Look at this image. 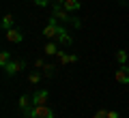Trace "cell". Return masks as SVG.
Returning a JSON list of instances; mask_svg holds the SVG:
<instances>
[{
  "label": "cell",
  "instance_id": "cell-8",
  "mask_svg": "<svg viewBox=\"0 0 129 118\" xmlns=\"http://www.w3.org/2000/svg\"><path fill=\"white\" fill-rule=\"evenodd\" d=\"M58 58H60V62H62V64H73V62H78V56H75V54H64V52H58Z\"/></svg>",
  "mask_w": 129,
  "mask_h": 118
},
{
  "label": "cell",
  "instance_id": "cell-4",
  "mask_svg": "<svg viewBox=\"0 0 129 118\" xmlns=\"http://www.w3.org/2000/svg\"><path fill=\"white\" fill-rule=\"evenodd\" d=\"M116 82L129 84V67H127V64H120V67L116 69Z\"/></svg>",
  "mask_w": 129,
  "mask_h": 118
},
{
  "label": "cell",
  "instance_id": "cell-13",
  "mask_svg": "<svg viewBox=\"0 0 129 118\" xmlns=\"http://www.w3.org/2000/svg\"><path fill=\"white\" fill-rule=\"evenodd\" d=\"M116 62H118V64H125V62H127V52H125V50H118V52H116Z\"/></svg>",
  "mask_w": 129,
  "mask_h": 118
},
{
  "label": "cell",
  "instance_id": "cell-22",
  "mask_svg": "<svg viewBox=\"0 0 129 118\" xmlns=\"http://www.w3.org/2000/svg\"><path fill=\"white\" fill-rule=\"evenodd\" d=\"M62 2H64V0H56V5H62Z\"/></svg>",
  "mask_w": 129,
  "mask_h": 118
},
{
  "label": "cell",
  "instance_id": "cell-3",
  "mask_svg": "<svg viewBox=\"0 0 129 118\" xmlns=\"http://www.w3.org/2000/svg\"><path fill=\"white\" fill-rule=\"evenodd\" d=\"M22 69H24V60H11L5 67V71H7V75H17Z\"/></svg>",
  "mask_w": 129,
  "mask_h": 118
},
{
  "label": "cell",
  "instance_id": "cell-12",
  "mask_svg": "<svg viewBox=\"0 0 129 118\" xmlns=\"http://www.w3.org/2000/svg\"><path fill=\"white\" fill-rule=\"evenodd\" d=\"M11 62V54L9 52H0V67H7Z\"/></svg>",
  "mask_w": 129,
  "mask_h": 118
},
{
  "label": "cell",
  "instance_id": "cell-11",
  "mask_svg": "<svg viewBox=\"0 0 129 118\" xmlns=\"http://www.w3.org/2000/svg\"><path fill=\"white\" fill-rule=\"evenodd\" d=\"M13 22H15V17L11 13H7L5 17H2V28H5V30H9V28H13Z\"/></svg>",
  "mask_w": 129,
  "mask_h": 118
},
{
  "label": "cell",
  "instance_id": "cell-23",
  "mask_svg": "<svg viewBox=\"0 0 129 118\" xmlns=\"http://www.w3.org/2000/svg\"><path fill=\"white\" fill-rule=\"evenodd\" d=\"M123 5H127V7H129V0H123Z\"/></svg>",
  "mask_w": 129,
  "mask_h": 118
},
{
  "label": "cell",
  "instance_id": "cell-17",
  "mask_svg": "<svg viewBox=\"0 0 129 118\" xmlns=\"http://www.w3.org/2000/svg\"><path fill=\"white\" fill-rule=\"evenodd\" d=\"M54 64H45V67H43V73H45V75H52V73H54Z\"/></svg>",
  "mask_w": 129,
  "mask_h": 118
},
{
  "label": "cell",
  "instance_id": "cell-1",
  "mask_svg": "<svg viewBox=\"0 0 129 118\" xmlns=\"http://www.w3.org/2000/svg\"><path fill=\"white\" fill-rule=\"evenodd\" d=\"M22 114L26 118H54V112L47 105H32V107L22 109Z\"/></svg>",
  "mask_w": 129,
  "mask_h": 118
},
{
  "label": "cell",
  "instance_id": "cell-10",
  "mask_svg": "<svg viewBox=\"0 0 129 118\" xmlns=\"http://www.w3.org/2000/svg\"><path fill=\"white\" fill-rule=\"evenodd\" d=\"M62 7H64L67 11H78L80 7H82V2H80V0H64Z\"/></svg>",
  "mask_w": 129,
  "mask_h": 118
},
{
  "label": "cell",
  "instance_id": "cell-9",
  "mask_svg": "<svg viewBox=\"0 0 129 118\" xmlns=\"http://www.w3.org/2000/svg\"><path fill=\"white\" fill-rule=\"evenodd\" d=\"M56 39H58L60 45H71V36H69V32L64 30V28H60V30H58V36H56Z\"/></svg>",
  "mask_w": 129,
  "mask_h": 118
},
{
  "label": "cell",
  "instance_id": "cell-18",
  "mask_svg": "<svg viewBox=\"0 0 129 118\" xmlns=\"http://www.w3.org/2000/svg\"><path fill=\"white\" fill-rule=\"evenodd\" d=\"M92 118H108V112H106V109H97Z\"/></svg>",
  "mask_w": 129,
  "mask_h": 118
},
{
  "label": "cell",
  "instance_id": "cell-2",
  "mask_svg": "<svg viewBox=\"0 0 129 118\" xmlns=\"http://www.w3.org/2000/svg\"><path fill=\"white\" fill-rule=\"evenodd\" d=\"M58 30H60V26H56V17L52 15L50 22H47V26L43 28V34H45L47 39H56V36H58Z\"/></svg>",
  "mask_w": 129,
  "mask_h": 118
},
{
  "label": "cell",
  "instance_id": "cell-20",
  "mask_svg": "<svg viewBox=\"0 0 129 118\" xmlns=\"http://www.w3.org/2000/svg\"><path fill=\"white\" fill-rule=\"evenodd\" d=\"M35 2H37L39 7H47V2H50V0H35Z\"/></svg>",
  "mask_w": 129,
  "mask_h": 118
},
{
  "label": "cell",
  "instance_id": "cell-16",
  "mask_svg": "<svg viewBox=\"0 0 129 118\" xmlns=\"http://www.w3.org/2000/svg\"><path fill=\"white\" fill-rule=\"evenodd\" d=\"M45 52H47V54H58V45H56V43H47Z\"/></svg>",
  "mask_w": 129,
  "mask_h": 118
},
{
  "label": "cell",
  "instance_id": "cell-7",
  "mask_svg": "<svg viewBox=\"0 0 129 118\" xmlns=\"http://www.w3.org/2000/svg\"><path fill=\"white\" fill-rule=\"evenodd\" d=\"M32 103L35 105H45L47 103V90H37L32 97Z\"/></svg>",
  "mask_w": 129,
  "mask_h": 118
},
{
  "label": "cell",
  "instance_id": "cell-15",
  "mask_svg": "<svg viewBox=\"0 0 129 118\" xmlns=\"http://www.w3.org/2000/svg\"><path fill=\"white\" fill-rule=\"evenodd\" d=\"M28 105H30V97H28V95H22V97H19V107L26 109Z\"/></svg>",
  "mask_w": 129,
  "mask_h": 118
},
{
  "label": "cell",
  "instance_id": "cell-5",
  "mask_svg": "<svg viewBox=\"0 0 129 118\" xmlns=\"http://www.w3.org/2000/svg\"><path fill=\"white\" fill-rule=\"evenodd\" d=\"M52 15H54V17L56 19H62V22H69V11H67V9H64V7L62 5H56L54 7V13H52Z\"/></svg>",
  "mask_w": 129,
  "mask_h": 118
},
{
  "label": "cell",
  "instance_id": "cell-14",
  "mask_svg": "<svg viewBox=\"0 0 129 118\" xmlns=\"http://www.w3.org/2000/svg\"><path fill=\"white\" fill-rule=\"evenodd\" d=\"M28 82H30V84H39V82H41V73H39V71H32L30 75H28Z\"/></svg>",
  "mask_w": 129,
  "mask_h": 118
},
{
  "label": "cell",
  "instance_id": "cell-6",
  "mask_svg": "<svg viewBox=\"0 0 129 118\" xmlns=\"http://www.w3.org/2000/svg\"><path fill=\"white\" fill-rule=\"evenodd\" d=\"M22 39H24L22 30H17V28H9V30H7V41H11V43H19Z\"/></svg>",
  "mask_w": 129,
  "mask_h": 118
},
{
  "label": "cell",
  "instance_id": "cell-19",
  "mask_svg": "<svg viewBox=\"0 0 129 118\" xmlns=\"http://www.w3.org/2000/svg\"><path fill=\"white\" fill-rule=\"evenodd\" d=\"M35 67H37V69H43V67H45V62L39 58V60H35Z\"/></svg>",
  "mask_w": 129,
  "mask_h": 118
},
{
  "label": "cell",
  "instance_id": "cell-21",
  "mask_svg": "<svg viewBox=\"0 0 129 118\" xmlns=\"http://www.w3.org/2000/svg\"><path fill=\"white\" fill-rule=\"evenodd\" d=\"M108 118H118V114H116V112H112V109H110V112H108Z\"/></svg>",
  "mask_w": 129,
  "mask_h": 118
}]
</instances>
